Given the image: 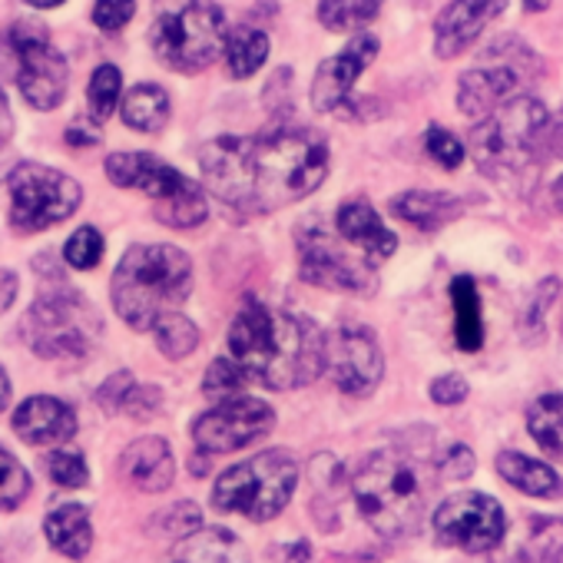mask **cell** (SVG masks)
Segmentation results:
<instances>
[{"label":"cell","mask_w":563,"mask_h":563,"mask_svg":"<svg viewBox=\"0 0 563 563\" xmlns=\"http://www.w3.org/2000/svg\"><path fill=\"white\" fill-rule=\"evenodd\" d=\"M159 401H163V395H159V388H153V385H136L133 388V395L126 398V411L133 415V418H153V411L159 408Z\"/></svg>","instance_id":"44"},{"label":"cell","mask_w":563,"mask_h":563,"mask_svg":"<svg viewBox=\"0 0 563 563\" xmlns=\"http://www.w3.org/2000/svg\"><path fill=\"white\" fill-rule=\"evenodd\" d=\"M550 156H563V113L550 120Z\"/></svg>","instance_id":"49"},{"label":"cell","mask_w":563,"mask_h":563,"mask_svg":"<svg viewBox=\"0 0 563 563\" xmlns=\"http://www.w3.org/2000/svg\"><path fill=\"white\" fill-rule=\"evenodd\" d=\"M424 150H428V156H431L438 166H444V169H457V166L464 163V146L457 143L454 133H448V130H441V126H431V130L424 133Z\"/></svg>","instance_id":"38"},{"label":"cell","mask_w":563,"mask_h":563,"mask_svg":"<svg viewBox=\"0 0 563 563\" xmlns=\"http://www.w3.org/2000/svg\"><path fill=\"white\" fill-rule=\"evenodd\" d=\"M11 51L21 60L18 87L34 110H57L70 87V67L60 51L51 47V34L37 21H21L8 34Z\"/></svg>","instance_id":"11"},{"label":"cell","mask_w":563,"mask_h":563,"mask_svg":"<svg viewBox=\"0 0 563 563\" xmlns=\"http://www.w3.org/2000/svg\"><path fill=\"white\" fill-rule=\"evenodd\" d=\"M192 292L189 255L176 245H133L113 272V309L136 329L150 332L169 312H176Z\"/></svg>","instance_id":"4"},{"label":"cell","mask_w":563,"mask_h":563,"mask_svg":"<svg viewBox=\"0 0 563 563\" xmlns=\"http://www.w3.org/2000/svg\"><path fill=\"white\" fill-rule=\"evenodd\" d=\"M252 378L245 375V368L235 362V358H216L206 372V382H202V391L216 401H229V398H239L245 391Z\"/></svg>","instance_id":"33"},{"label":"cell","mask_w":563,"mask_h":563,"mask_svg":"<svg viewBox=\"0 0 563 563\" xmlns=\"http://www.w3.org/2000/svg\"><path fill=\"white\" fill-rule=\"evenodd\" d=\"M434 533L448 547L484 553L504 543L507 514L487 494H454L434 510Z\"/></svg>","instance_id":"12"},{"label":"cell","mask_w":563,"mask_h":563,"mask_svg":"<svg viewBox=\"0 0 563 563\" xmlns=\"http://www.w3.org/2000/svg\"><path fill=\"white\" fill-rule=\"evenodd\" d=\"M169 120V97L156 84H140L123 97V123L140 133H156Z\"/></svg>","instance_id":"28"},{"label":"cell","mask_w":563,"mask_h":563,"mask_svg":"<svg viewBox=\"0 0 563 563\" xmlns=\"http://www.w3.org/2000/svg\"><path fill=\"white\" fill-rule=\"evenodd\" d=\"M100 329L93 306L80 292H47L24 316V342L41 358H84Z\"/></svg>","instance_id":"9"},{"label":"cell","mask_w":563,"mask_h":563,"mask_svg":"<svg viewBox=\"0 0 563 563\" xmlns=\"http://www.w3.org/2000/svg\"><path fill=\"white\" fill-rule=\"evenodd\" d=\"M8 401H11V378L4 368H0V408H4Z\"/></svg>","instance_id":"50"},{"label":"cell","mask_w":563,"mask_h":563,"mask_svg":"<svg viewBox=\"0 0 563 563\" xmlns=\"http://www.w3.org/2000/svg\"><path fill=\"white\" fill-rule=\"evenodd\" d=\"M451 302H454V342L461 352H477L484 345V319H481V296L474 278L457 275L451 282Z\"/></svg>","instance_id":"27"},{"label":"cell","mask_w":563,"mask_h":563,"mask_svg":"<svg viewBox=\"0 0 563 563\" xmlns=\"http://www.w3.org/2000/svg\"><path fill=\"white\" fill-rule=\"evenodd\" d=\"M272 428H275V411L258 398L239 395V398L219 401L212 411L196 418L192 438L209 454H229V451L262 441L265 434H272Z\"/></svg>","instance_id":"14"},{"label":"cell","mask_w":563,"mask_h":563,"mask_svg":"<svg viewBox=\"0 0 563 563\" xmlns=\"http://www.w3.org/2000/svg\"><path fill=\"white\" fill-rule=\"evenodd\" d=\"M202 179L239 212H272L325 183L329 146L312 130H272L262 136L212 140L202 156Z\"/></svg>","instance_id":"1"},{"label":"cell","mask_w":563,"mask_h":563,"mask_svg":"<svg viewBox=\"0 0 563 563\" xmlns=\"http://www.w3.org/2000/svg\"><path fill=\"white\" fill-rule=\"evenodd\" d=\"M378 57V41L372 34H358L355 41H349V47L335 57H329L319 74H316V84H312V107L319 113H332L339 110L352 87L358 84V77L368 70V64Z\"/></svg>","instance_id":"16"},{"label":"cell","mask_w":563,"mask_h":563,"mask_svg":"<svg viewBox=\"0 0 563 563\" xmlns=\"http://www.w3.org/2000/svg\"><path fill=\"white\" fill-rule=\"evenodd\" d=\"M14 133V117H11V107H8V97L0 93V143L11 140Z\"/></svg>","instance_id":"48"},{"label":"cell","mask_w":563,"mask_h":563,"mask_svg":"<svg viewBox=\"0 0 563 563\" xmlns=\"http://www.w3.org/2000/svg\"><path fill=\"white\" fill-rule=\"evenodd\" d=\"M296 481L299 464L289 451H265L219 474L212 507L222 514H242L249 520H272L292 500Z\"/></svg>","instance_id":"6"},{"label":"cell","mask_w":563,"mask_h":563,"mask_svg":"<svg viewBox=\"0 0 563 563\" xmlns=\"http://www.w3.org/2000/svg\"><path fill=\"white\" fill-rule=\"evenodd\" d=\"M67 143H70V146H97V143H100V123L77 120V123L67 130Z\"/></svg>","instance_id":"46"},{"label":"cell","mask_w":563,"mask_h":563,"mask_svg":"<svg viewBox=\"0 0 563 563\" xmlns=\"http://www.w3.org/2000/svg\"><path fill=\"white\" fill-rule=\"evenodd\" d=\"M325 372L339 391L365 398L382 385L385 358L375 335L362 325H342L325 335Z\"/></svg>","instance_id":"15"},{"label":"cell","mask_w":563,"mask_h":563,"mask_svg":"<svg viewBox=\"0 0 563 563\" xmlns=\"http://www.w3.org/2000/svg\"><path fill=\"white\" fill-rule=\"evenodd\" d=\"M156 345H159V352L169 358V362H179V358H186V355H192L196 352V345H199V329L186 319V316H179V312H169V316H163L159 322H156Z\"/></svg>","instance_id":"32"},{"label":"cell","mask_w":563,"mask_h":563,"mask_svg":"<svg viewBox=\"0 0 563 563\" xmlns=\"http://www.w3.org/2000/svg\"><path fill=\"white\" fill-rule=\"evenodd\" d=\"M107 176L113 186L143 189L146 196H153L156 219L173 229H192L209 216V202L199 183L150 153H113L107 159Z\"/></svg>","instance_id":"8"},{"label":"cell","mask_w":563,"mask_h":563,"mask_svg":"<svg viewBox=\"0 0 563 563\" xmlns=\"http://www.w3.org/2000/svg\"><path fill=\"white\" fill-rule=\"evenodd\" d=\"M497 474L510 487H517L520 494H530V497H560L563 494V481L553 467H547L527 454H517V451L497 454Z\"/></svg>","instance_id":"25"},{"label":"cell","mask_w":563,"mask_h":563,"mask_svg":"<svg viewBox=\"0 0 563 563\" xmlns=\"http://www.w3.org/2000/svg\"><path fill=\"white\" fill-rule=\"evenodd\" d=\"M520 90V70L514 64H490V67H474L461 77L457 84V107L461 113L484 120L507 100H514Z\"/></svg>","instance_id":"18"},{"label":"cell","mask_w":563,"mask_h":563,"mask_svg":"<svg viewBox=\"0 0 563 563\" xmlns=\"http://www.w3.org/2000/svg\"><path fill=\"white\" fill-rule=\"evenodd\" d=\"M507 11V0H454L434 21V54L441 60L461 57L487 24Z\"/></svg>","instance_id":"17"},{"label":"cell","mask_w":563,"mask_h":563,"mask_svg":"<svg viewBox=\"0 0 563 563\" xmlns=\"http://www.w3.org/2000/svg\"><path fill=\"white\" fill-rule=\"evenodd\" d=\"M120 90H123V77H120V70H117V67L103 64V67H97V70H93V77H90V90H87L93 123H103V120L117 110V103H120Z\"/></svg>","instance_id":"34"},{"label":"cell","mask_w":563,"mask_h":563,"mask_svg":"<svg viewBox=\"0 0 563 563\" xmlns=\"http://www.w3.org/2000/svg\"><path fill=\"white\" fill-rule=\"evenodd\" d=\"M382 4L385 0H322L319 21L332 34H352V31H362L365 24H372L378 18Z\"/></svg>","instance_id":"31"},{"label":"cell","mask_w":563,"mask_h":563,"mask_svg":"<svg viewBox=\"0 0 563 563\" xmlns=\"http://www.w3.org/2000/svg\"><path fill=\"white\" fill-rule=\"evenodd\" d=\"M44 537L47 543L70 556V560H84L93 547V527H90V510L80 504H60L47 514L44 520Z\"/></svg>","instance_id":"22"},{"label":"cell","mask_w":563,"mask_h":563,"mask_svg":"<svg viewBox=\"0 0 563 563\" xmlns=\"http://www.w3.org/2000/svg\"><path fill=\"white\" fill-rule=\"evenodd\" d=\"M31 8H41V11H47V8H60L64 0H27Z\"/></svg>","instance_id":"52"},{"label":"cell","mask_w":563,"mask_h":563,"mask_svg":"<svg viewBox=\"0 0 563 563\" xmlns=\"http://www.w3.org/2000/svg\"><path fill=\"white\" fill-rule=\"evenodd\" d=\"M497 563H563V520L530 517L523 537Z\"/></svg>","instance_id":"23"},{"label":"cell","mask_w":563,"mask_h":563,"mask_svg":"<svg viewBox=\"0 0 563 563\" xmlns=\"http://www.w3.org/2000/svg\"><path fill=\"white\" fill-rule=\"evenodd\" d=\"M335 229H339V235H342L349 245H355L358 252H365V258H388V255H395V249H398V235H395V232L382 222V216H378L368 202H362V199L345 202V206L339 209Z\"/></svg>","instance_id":"20"},{"label":"cell","mask_w":563,"mask_h":563,"mask_svg":"<svg viewBox=\"0 0 563 563\" xmlns=\"http://www.w3.org/2000/svg\"><path fill=\"white\" fill-rule=\"evenodd\" d=\"M225 41V18L209 0H179L163 8L150 31L153 54L179 74L206 70L222 54Z\"/></svg>","instance_id":"7"},{"label":"cell","mask_w":563,"mask_h":563,"mask_svg":"<svg viewBox=\"0 0 563 563\" xmlns=\"http://www.w3.org/2000/svg\"><path fill=\"white\" fill-rule=\"evenodd\" d=\"M169 563H249L245 547L222 527H206L179 540Z\"/></svg>","instance_id":"24"},{"label":"cell","mask_w":563,"mask_h":563,"mask_svg":"<svg viewBox=\"0 0 563 563\" xmlns=\"http://www.w3.org/2000/svg\"><path fill=\"white\" fill-rule=\"evenodd\" d=\"M431 398L438 401V405H461L464 398H467V382L461 378V375H441V378H434V385H431Z\"/></svg>","instance_id":"43"},{"label":"cell","mask_w":563,"mask_h":563,"mask_svg":"<svg viewBox=\"0 0 563 563\" xmlns=\"http://www.w3.org/2000/svg\"><path fill=\"white\" fill-rule=\"evenodd\" d=\"M391 212L418 229H441L448 222H454L461 216V199L448 196V192H424V189H415V192H405L391 202Z\"/></svg>","instance_id":"26"},{"label":"cell","mask_w":563,"mask_h":563,"mask_svg":"<svg viewBox=\"0 0 563 563\" xmlns=\"http://www.w3.org/2000/svg\"><path fill=\"white\" fill-rule=\"evenodd\" d=\"M136 14V0H97L93 4V24L107 34L123 31Z\"/></svg>","instance_id":"39"},{"label":"cell","mask_w":563,"mask_h":563,"mask_svg":"<svg viewBox=\"0 0 563 563\" xmlns=\"http://www.w3.org/2000/svg\"><path fill=\"white\" fill-rule=\"evenodd\" d=\"M64 258H67V265H74V268H80V272L97 268L100 258H103V235H100L93 225L77 229V232L67 239V245H64Z\"/></svg>","instance_id":"36"},{"label":"cell","mask_w":563,"mask_h":563,"mask_svg":"<svg viewBox=\"0 0 563 563\" xmlns=\"http://www.w3.org/2000/svg\"><path fill=\"white\" fill-rule=\"evenodd\" d=\"M11 424H14L18 438H24L27 444H57V441H70L77 434L74 411L60 398H51V395L27 398L18 408Z\"/></svg>","instance_id":"19"},{"label":"cell","mask_w":563,"mask_h":563,"mask_svg":"<svg viewBox=\"0 0 563 563\" xmlns=\"http://www.w3.org/2000/svg\"><path fill=\"white\" fill-rule=\"evenodd\" d=\"M18 299V275L8 272V268H0V316H4Z\"/></svg>","instance_id":"47"},{"label":"cell","mask_w":563,"mask_h":563,"mask_svg":"<svg viewBox=\"0 0 563 563\" xmlns=\"http://www.w3.org/2000/svg\"><path fill=\"white\" fill-rule=\"evenodd\" d=\"M229 352L265 388L289 391L325 372V335L306 316L245 299L229 329Z\"/></svg>","instance_id":"2"},{"label":"cell","mask_w":563,"mask_h":563,"mask_svg":"<svg viewBox=\"0 0 563 563\" xmlns=\"http://www.w3.org/2000/svg\"><path fill=\"white\" fill-rule=\"evenodd\" d=\"M441 467H444V477L464 481V477H471V474H474V454H471L464 444H454V448L444 454Z\"/></svg>","instance_id":"45"},{"label":"cell","mask_w":563,"mask_h":563,"mask_svg":"<svg viewBox=\"0 0 563 563\" xmlns=\"http://www.w3.org/2000/svg\"><path fill=\"white\" fill-rule=\"evenodd\" d=\"M156 520H166V523H163L166 533L189 537V533H196V527H199V510H196V504H176V507H169L166 514H159Z\"/></svg>","instance_id":"41"},{"label":"cell","mask_w":563,"mask_h":563,"mask_svg":"<svg viewBox=\"0 0 563 563\" xmlns=\"http://www.w3.org/2000/svg\"><path fill=\"white\" fill-rule=\"evenodd\" d=\"M299 268H302V278L319 289L355 292V296H368L375 289L372 265L362 255H352L349 249H342L322 225L319 229L306 225L299 232Z\"/></svg>","instance_id":"13"},{"label":"cell","mask_w":563,"mask_h":563,"mask_svg":"<svg viewBox=\"0 0 563 563\" xmlns=\"http://www.w3.org/2000/svg\"><path fill=\"white\" fill-rule=\"evenodd\" d=\"M11 222L18 232H37L70 219L80 209V186L60 169L41 163H21L11 179Z\"/></svg>","instance_id":"10"},{"label":"cell","mask_w":563,"mask_h":563,"mask_svg":"<svg viewBox=\"0 0 563 563\" xmlns=\"http://www.w3.org/2000/svg\"><path fill=\"white\" fill-rule=\"evenodd\" d=\"M120 467H123V477L140 487V490H150V494H159L173 484V474H176V461H173V451L163 438H140L133 441L123 457H120Z\"/></svg>","instance_id":"21"},{"label":"cell","mask_w":563,"mask_h":563,"mask_svg":"<svg viewBox=\"0 0 563 563\" xmlns=\"http://www.w3.org/2000/svg\"><path fill=\"white\" fill-rule=\"evenodd\" d=\"M523 8H527L530 14H543V11L550 8V0H523Z\"/></svg>","instance_id":"51"},{"label":"cell","mask_w":563,"mask_h":563,"mask_svg":"<svg viewBox=\"0 0 563 563\" xmlns=\"http://www.w3.org/2000/svg\"><path fill=\"white\" fill-rule=\"evenodd\" d=\"M553 199H556V206L563 209V176H560V179L553 183Z\"/></svg>","instance_id":"53"},{"label":"cell","mask_w":563,"mask_h":563,"mask_svg":"<svg viewBox=\"0 0 563 563\" xmlns=\"http://www.w3.org/2000/svg\"><path fill=\"white\" fill-rule=\"evenodd\" d=\"M556 292H560V282H556V278H543V286L537 289V299L530 302V309H527V316H523V332H527V335H530V332H540L543 312H547V306L556 299Z\"/></svg>","instance_id":"42"},{"label":"cell","mask_w":563,"mask_h":563,"mask_svg":"<svg viewBox=\"0 0 563 563\" xmlns=\"http://www.w3.org/2000/svg\"><path fill=\"white\" fill-rule=\"evenodd\" d=\"M527 431L553 461H563V395H543L527 411Z\"/></svg>","instance_id":"29"},{"label":"cell","mask_w":563,"mask_h":563,"mask_svg":"<svg viewBox=\"0 0 563 563\" xmlns=\"http://www.w3.org/2000/svg\"><path fill=\"white\" fill-rule=\"evenodd\" d=\"M27 490H31V477L24 464L0 444V510H14L18 504H24Z\"/></svg>","instance_id":"35"},{"label":"cell","mask_w":563,"mask_h":563,"mask_svg":"<svg viewBox=\"0 0 563 563\" xmlns=\"http://www.w3.org/2000/svg\"><path fill=\"white\" fill-rule=\"evenodd\" d=\"M44 467H47L51 481L60 484V487H84L87 477H90L87 474V461L77 451H51L44 457Z\"/></svg>","instance_id":"37"},{"label":"cell","mask_w":563,"mask_h":563,"mask_svg":"<svg viewBox=\"0 0 563 563\" xmlns=\"http://www.w3.org/2000/svg\"><path fill=\"white\" fill-rule=\"evenodd\" d=\"M133 388H136L133 375H130V372H117L113 378L103 382V388L97 391V401H100L107 411H123V408H126V398L133 395Z\"/></svg>","instance_id":"40"},{"label":"cell","mask_w":563,"mask_h":563,"mask_svg":"<svg viewBox=\"0 0 563 563\" xmlns=\"http://www.w3.org/2000/svg\"><path fill=\"white\" fill-rule=\"evenodd\" d=\"M265 57H268V37L255 27H239L225 41V64L235 80L252 77L265 64Z\"/></svg>","instance_id":"30"},{"label":"cell","mask_w":563,"mask_h":563,"mask_svg":"<svg viewBox=\"0 0 563 563\" xmlns=\"http://www.w3.org/2000/svg\"><path fill=\"white\" fill-rule=\"evenodd\" d=\"M434 484V467L408 448H382L362 457L352 474V494L362 517L391 540L421 530Z\"/></svg>","instance_id":"3"},{"label":"cell","mask_w":563,"mask_h":563,"mask_svg":"<svg viewBox=\"0 0 563 563\" xmlns=\"http://www.w3.org/2000/svg\"><path fill=\"white\" fill-rule=\"evenodd\" d=\"M477 166L500 186L527 179L550 156V117L540 100L517 93L471 130Z\"/></svg>","instance_id":"5"}]
</instances>
